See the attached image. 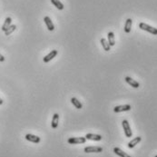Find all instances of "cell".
Masks as SVG:
<instances>
[{
  "instance_id": "cell-11",
  "label": "cell",
  "mask_w": 157,
  "mask_h": 157,
  "mask_svg": "<svg viewBox=\"0 0 157 157\" xmlns=\"http://www.w3.org/2000/svg\"><path fill=\"white\" fill-rule=\"evenodd\" d=\"M86 140H92V141H101L102 136L99 135H94V134H87L86 135Z\"/></svg>"
},
{
  "instance_id": "cell-17",
  "label": "cell",
  "mask_w": 157,
  "mask_h": 157,
  "mask_svg": "<svg viewBox=\"0 0 157 157\" xmlns=\"http://www.w3.org/2000/svg\"><path fill=\"white\" fill-rule=\"evenodd\" d=\"M71 103L74 105V106L75 108H77V109H82L83 108V105L81 104V103L78 101L75 97H73V98H71Z\"/></svg>"
},
{
  "instance_id": "cell-12",
  "label": "cell",
  "mask_w": 157,
  "mask_h": 157,
  "mask_svg": "<svg viewBox=\"0 0 157 157\" xmlns=\"http://www.w3.org/2000/svg\"><path fill=\"white\" fill-rule=\"evenodd\" d=\"M58 120H59V114H55L53 116V119H52V123H51V126L53 129H56L58 126Z\"/></svg>"
},
{
  "instance_id": "cell-9",
  "label": "cell",
  "mask_w": 157,
  "mask_h": 157,
  "mask_svg": "<svg viewBox=\"0 0 157 157\" xmlns=\"http://www.w3.org/2000/svg\"><path fill=\"white\" fill-rule=\"evenodd\" d=\"M44 21L46 23V25L48 28V30L49 31H53L54 29H55V26H54V24L51 20V18L49 16H45V18H44Z\"/></svg>"
},
{
  "instance_id": "cell-2",
  "label": "cell",
  "mask_w": 157,
  "mask_h": 157,
  "mask_svg": "<svg viewBox=\"0 0 157 157\" xmlns=\"http://www.w3.org/2000/svg\"><path fill=\"white\" fill-rule=\"evenodd\" d=\"M122 125H123V128H124V131L125 136L126 137H132L133 132L131 130V127H130V124L128 123V121L127 120H124L123 122H122Z\"/></svg>"
},
{
  "instance_id": "cell-3",
  "label": "cell",
  "mask_w": 157,
  "mask_h": 157,
  "mask_svg": "<svg viewBox=\"0 0 157 157\" xmlns=\"http://www.w3.org/2000/svg\"><path fill=\"white\" fill-rule=\"evenodd\" d=\"M70 144H78V143H84L86 142V137H71L67 140Z\"/></svg>"
},
{
  "instance_id": "cell-22",
  "label": "cell",
  "mask_w": 157,
  "mask_h": 157,
  "mask_svg": "<svg viewBox=\"0 0 157 157\" xmlns=\"http://www.w3.org/2000/svg\"><path fill=\"white\" fill-rule=\"evenodd\" d=\"M3 103H4V101L1 99V98H0V105H3Z\"/></svg>"
},
{
  "instance_id": "cell-14",
  "label": "cell",
  "mask_w": 157,
  "mask_h": 157,
  "mask_svg": "<svg viewBox=\"0 0 157 157\" xmlns=\"http://www.w3.org/2000/svg\"><path fill=\"white\" fill-rule=\"evenodd\" d=\"M107 38H108V43H109L110 46H114L116 45V40H114V32H109L107 34Z\"/></svg>"
},
{
  "instance_id": "cell-8",
  "label": "cell",
  "mask_w": 157,
  "mask_h": 157,
  "mask_svg": "<svg viewBox=\"0 0 157 157\" xmlns=\"http://www.w3.org/2000/svg\"><path fill=\"white\" fill-rule=\"evenodd\" d=\"M124 79H125V82L127 83V84H129L132 87H134V88H138L139 86H140V84H139L137 81L134 80L133 78L129 77V76H126V77L124 78Z\"/></svg>"
},
{
  "instance_id": "cell-20",
  "label": "cell",
  "mask_w": 157,
  "mask_h": 157,
  "mask_svg": "<svg viewBox=\"0 0 157 157\" xmlns=\"http://www.w3.org/2000/svg\"><path fill=\"white\" fill-rule=\"evenodd\" d=\"M16 29V25H11V26L7 28V31L5 32V35H9L10 34L13 33Z\"/></svg>"
},
{
  "instance_id": "cell-4",
  "label": "cell",
  "mask_w": 157,
  "mask_h": 157,
  "mask_svg": "<svg viewBox=\"0 0 157 157\" xmlns=\"http://www.w3.org/2000/svg\"><path fill=\"white\" fill-rule=\"evenodd\" d=\"M131 110V105H118L114 108V113H121V112H126Z\"/></svg>"
},
{
  "instance_id": "cell-10",
  "label": "cell",
  "mask_w": 157,
  "mask_h": 157,
  "mask_svg": "<svg viewBox=\"0 0 157 157\" xmlns=\"http://www.w3.org/2000/svg\"><path fill=\"white\" fill-rule=\"evenodd\" d=\"M141 140H142V137L141 136H137V137L134 138L132 141H130L128 143V148H130V149L134 148L136 145V144H138L139 143L141 142Z\"/></svg>"
},
{
  "instance_id": "cell-16",
  "label": "cell",
  "mask_w": 157,
  "mask_h": 157,
  "mask_svg": "<svg viewBox=\"0 0 157 157\" xmlns=\"http://www.w3.org/2000/svg\"><path fill=\"white\" fill-rule=\"evenodd\" d=\"M132 19L131 18H128L127 20H126L125 22V26H124V32L125 33H130L131 32V27H132Z\"/></svg>"
},
{
  "instance_id": "cell-19",
  "label": "cell",
  "mask_w": 157,
  "mask_h": 157,
  "mask_svg": "<svg viewBox=\"0 0 157 157\" xmlns=\"http://www.w3.org/2000/svg\"><path fill=\"white\" fill-rule=\"evenodd\" d=\"M101 44H102L103 47H104V49H105V51H109V50H110L111 46H110L109 43H108V41H106L105 38H102V39H101Z\"/></svg>"
},
{
  "instance_id": "cell-21",
  "label": "cell",
  "mask_w": 157,
  "mask_h": 157,
  "mask_svg": "<svg viewBox=\"0 0 157 157\" xmlns=\"http://www.w3.org/2000/svg\"><path fill=\"white\" fill-rule=\"evenodd\" d=\"M5 61V57L0 54V62H4Z\"/></svg>"
},
{
  "instance_id": "cell-13",
  "label": "cell",
  "mask_w": 157,
  "mask_h": 157,
  "mask_svg": "<svg viewBox=\"0 0 157 157\" xmlns=\"http://www.w3.org/2000/svg\"><path fill=\"white\" fill-rule=\"evenodd\" d=\"M114 154H117L120 157H131L129 154H127L125 152H124V151H122V150H121L120 148H118V147L114 148Z\"/></svg>"
},
{
  "instance_id": "cell-5",
  "label": "cell",
  "mask_w": 157,
  "mask_h": 157,
  "mask_svg": "<svg viewBox=\"0 0 157 157\" xmlns=\"http://www.w3.org/2000/svg\"><path fill=\"white\" fill-rule=\"evenodd\" d=\"M25 138H26V140H27L29 142H32V143H39L40 141H41L40 137H38L37 135H31V134L26 135Z\"/></svg>"
},
{
  "instance_id": "cell-15",
  "label": "cell",
  "mask_w": 157,
  "mask_h": 157,
  "mask_svg": "<svg viewBox=\"0 0 157 157\" xmlns=\"http://www.w3.org/2000/svg\"><path fill=\"white\" fill-rule=\"evenodd\" d=\"M11 23H12V19H11V17H7L5 20V23H4V25L2 26V31L5 32L7 30V28L11 26Z\"/></svg>"
},
{
  "instance_id": "cell-6",
  "label": "cell",
  "mask_w": 157,
  "mask_h": 157,
  "mask_svg": "<svg viewBox=\"0 0 157 157\" xmlns=\"http://www.w3.org/2000/svg\"><path fill=\"white\" fill-rule=\"evenodd\" d=\"M86 153H101L103 152V148L99 146H87L84 148Z\"/></svg>"
},
{
  "instance_id": "cell-23",
  "label": "cell",
  "mask_w": 157,
  "mask_h": 157,
  "mask_svg": "<svg viewBox=\"0 0 157 157\" xmlns=\"http://www.w3.org/2000/svg\"><path fill=\"white\" fill-rule=\"evenodd\" d=\"M154 157H157V155H155V156H154Z\"/></svg>"
},
{
  "instance_id": "cell-18",
  "label": "cell",
  "mask_w": 157,
  "mask_h": 157,
  "mask_svg": "<svg viewBox=\"0 0 157 157\" xmlns=\"http://www.w3.org/2000/svg\"><path fill=\"white\" fill-rule=\"evenodd\" d=\"M51 2H52V4L55 5V7L57 8V9H59V10H63L64 9V5H63V3H61L59 1V0H51Z\"/></svg>"
},
{
  "instance_id": "cell-1",
  "label": "cell",
  "mask_w": 157,
  "mask_h": 157,
  "mask_svg": "<svg viewBox=\"0 0 157 157\" xmlns=\"http://www.w3.org/2000/svg\"><path fill=\"white\" fill-rule=\"evenodd\" d=\"M139 27H140L142 30H144V31L149 32V33L153 34V35H157V28L151 27V26L147 25V24H145V23H140V24H139Z\"/></svg>"
},
{
  "instance_id": "cell-7",
  "label": "cell",
  "mask_w": 157,
  "mask_h": 157,
  "mask_svg": "<svg viewBox=\"0 0 157 157\" xmlns=\"http://www.w3.org/2000/svg\"><path fill=\"white\" fill-rule=\"evenodd\" d=\"M57 50H52L48 55H46L45 57H44V59H43V61L45 62V63H48L49 61H51L52 59H54L56 56V55H57Z\"/></svg>"
}]
</instances>
